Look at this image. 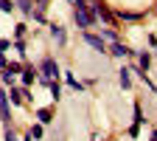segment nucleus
<instances>
[{
  "mask_svg": "<svg viewBox=\"0 0 157 141\" xmlns=\"http://www.w3.org/2000/svg\"><path fill=\"white\" fill-rule=\"evenodd\" d=\"M76 23H78V28H90L93 26V14H90V6H87V0H78V3H76Z\"/></svg>",
  "mask_w": 157,
  "mask_h": 141,
  "instance_id": "1",
  "label": "nucleus"
},
{
  "mask_svg": "<svg viewBox=\"0 0 157 141\" xmlns=\"http://www.w3.org/2000/svg\"><path fill=\"white\" fill-rule=\"evenodd\" d=\"M20 6H23V11H25V14H34V9H31V0H20Z\"/></svg>",
  "mask_w": 157,
  "mask_h": 141,
  "instance_id": "15",
  "label": "nucleus"
},
{
  "mask_svg": "<svg viewBox=\"0 0 157 141\" xmlns=\"http://www.w3.org/2000/svg\"><path fill=\"white\" fill-rule=\"evenodd\" d=\"M118 79H121V88H129V71H126V68L121 71V76H118Z\"/></svg>",
  "mask_w": 157,
  "mask_h": 141,
  "instance_id": "12",
  "label": "nucleus"
},
{
  "mask_svg": "<svg viewBox=\"0 0 157 141\" xmlns=\"http://www.w3.org/2000/svg\"><path fill=\"white\" fill-rule=\"evenodd\" d=\"M0 68H6V56H3V51H0Z\"/></svg>",
  "mask_w": 157,
  "mask_h": 141,
  "instance_id": "17",
  "label": "nucleus"
},
{
  "mask_svg": "<svg viewBox=\"0 0 157 141\" xmlns=\"http://www.w3.org/2000/svg\"><path fill=\"white\" fill-rule=\"evenodd\" d=\"M59 76V68L53 59H42V79H56Z\"/></svg>",
  "mask_w": 157,
  "mask_h": 141,
  "instance_id": "2",
  "label": "nucleus"
},
{
  "mask_svg": "<svg viewBox=\"0 0 157 141\" xmlns=\"http://www.w3.org/2000/svg\"><path fill=\"white\" fill-rule=\"evenodd\" d=\"M9 99H11V105H23V93H20L17 88H11V96Z\"/></svg>",
  "mask_w": 157,
  "mask_h": 141,
  "instance_id": "7",
  "label": "nucleus"
},
{
  "mask_svg": "<svg viewBox=\"0 0 157 141\" xmlns=\"http://www.w3.org/2000/svg\"><path fill=\"white\" fill-rule=\"evenodd\" d=\"M149 62H151V56H149V54H140V73L149 71Z\"/></svg>",
  "mask_w": 157,
  "mask_h": 141,
  "instance_id": "8",
  "label": "nucleus"
},
{
  "mask_svg": "<svg viewBox=\"0 0 157 141\" xmlns=\"http://www.w3.org/2000/svg\"><path fill=\"white\" fill-rule=\"evenodd\" d=\"M0 118H3V124H9V93H3L0 90Z\"/></svg>",
  "mask_w": 157,
  "mask_h": 141,
  "instance_id": "3",
  "label": "nucleus"
},
{
  "mask_svg": "<svg viewBox=\"0 0 157 141\" xmlns=\"http://www.w3.org/2000/svg\"><path fill=\"white\" fill-rule=\"evenodd\" d=\"M84 39H87V45H93L95 51H101V54L107 51V45H104V39H101V37H95V34H90V31H87V34H84Z\"/></svg>",
  "mask_w": 157,
  "mask_h": 141,
  "instance_id": "4",
  "label": "nucleus"
},
{
  "mask_svg": "<svg viewBox=\"0 0 157 141\" xmlns=\"http://www.w3.org/2000/svg\"><path fill=\"white\" fill-rule=\"evenodd\" d=\"M143 122V110H140V105H135V124H140Z\"/></svg>",
  "mask_w": 157,
  "mask_h": 141,
  "instance_id": "14",
  "label": "nucleus"
},
{
  "mask_svg": "<svg viewBox=\"0 0 157 141\" xmlns=\"http://www.w3.org/2000/svg\"><path fill=\"white\" fill-rule=\"evenodd\" d=\"M109 54H112V56H121V59H124V56H129L132 51H129V48H126L124 43H112V48H109Z\"/></svg>",
  "mask_w": 157,
  "mask_h": 141,
  "instance_id": "5",
  "label": "nucleus"
},
{
  "mask_svg": "<svg viewBox=\"0 0 157 141\" xmlns=\"http://www.w3.org/2000/svg\"><path fill=\"white\" fill-rule=\"evenodd\" d=\"M151 141H157V130H154V133H151Z\"/></svg>",
  "mask_w": 157,
  "mask_h": 141,
  "instance_id": "19",
  "label": "nucleus"
},
{
  "mask_svg": "<svg viewBox=\"0 0 157 141\" xmlns=\"http://www.w3.org/2000/svg\"><path fill=\"white\" fill-rule=\"evenodd\" d=\"M51 37L56 39L59 45H65V43H67V37H65V28H62V26H51Z\"/></svg>",
  "mask_w": 157,
  "mask_h": 141,
  "instance_id": "6",
  "label": "nucleus"
},
{
  "mask_svg": "<svg viewBox=\"0 0 157 141\" xmlns=\"http://www.w3.org/2000/svg\"><path fill=\"white\" fill-rule=\"evenodd\" d=\"M36 116H39V122H42V124L51 122V110H36Z\"/></svg>",
  "mask_w": 157,
  "mask_h": 141,
  "instance_id": "11",
  "label": "nucleus"
},
{
  "mask_svg": "<svg viewBox=\"0 0 157 141\" xmlns=\"http://www.w3.org/2000/svg\"><path fill=\"white\" fill-rule=\"evenodd\" d=\"M11 9H14V3H11V0H0V11H6V14H9Z\"/></svg>",
  "mask_w": 157,
  "mask_h": 141,
  "instance_id": "13",
  "label": "nucleus"
},
{
  "mask_svg": "<svg viewBox=\"0 0 157 141\" xmlns=\"http://www.w3.org/2000/svg\"><path fill=\"white\" fill-rule=\"evenodd\" d=\"M67 85H70L73 90H82V82H78V79H76L73 73H67Z\"/></svg>",
  "mask_w": 157,
  "mask_h": 141,
  "instance_id": "10",
  "label": "nucleus"
},
{
  "mask_svg": "<svg viewBox=\"0 0 157 141\" xmlns=\"http://www.w3.org/2000/svg\"><path fill=\"white\" fill-rule=\"evenodd\" d=\"M28 135H31V138H42V127H39V124H36V127H31V133H28Z\"/></svg>",
  "mask_w": 157,
  "mask_h": 141,
  "instance_id": "16",
  "label": "nucleus"
},
{
  "mask_svg": "<svg viewBox=\"0 0 157 141\" xmlns=\"http://www.w3.org/2000/svg\"><path fill=\"white\" fill-rule=\"evenodd\" d=\"M93 141H104V138H101V135H93Z\"/></svg>",
  "mask_w": 157,
  "mask_h": 141,
  "instance_id": "18",
  "label": "nucleus"
},
{
  "mask_svg": "<svg viewBox=\"0 0 157 141\" xmlns=\"http://www.w3.org/2000/svg\"><path fill=\"white\" fill-rule=\"evenodd\" d=\"M34 73H36L34 68H23V82H25V85H28V82H34Z\"/></svg>",
  "mask_w": 157,
  "mask_h": 141,
  "instance_id": "9",
  "label": "nucleus"
}]
</instances>
